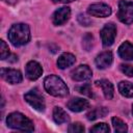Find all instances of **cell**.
I'll use <instances>...</instances> for the list:
<instances>
[{"mask_svg":"<svg viewBox=\"0 0 133 133\" xmlns=\"http://www.w3.org/2000/svg\"><path fill=\"white\" fill-rule=\"evenodd\" d=\"M8 39L15 47L26 45L30 39L29 26L24 23L14 24L8 31Z\"/></svg>","mask_w":133,"mask_h":133,"instance_id":"1","label":"cell"},{"mask_svg":"<svg viewBox=\"0 0 133 133\" xmlns=\"http://www.w3.org/2000/svg\"><path fill=\"white\" fill-rule=\"evenodd\" d=\"M44 87L46 91L54 97H66L69 95V88L66 84L56 75H50L45 78Z\"/></svg>","mask_w":133,"mask_h":133,"instance_id":"2","label":"cell"},{"mask_svg":"<svg viewBox=\"0 0 133 133\" xmlns=\"http://www.w3.org/2000/svg\"><path fill=\"white\" fill-rule=\"evenodd\" d=\"M6 124L9 128L23 132H32L34 130L33 123L21 112H11L6 118Z\"/></svg>","mask_w":133,"mask_h":133,"instance_id":"3","label":"cell"},{"mask_svg":"<svg viewBox=\"0 0 133 133\" xmlns=\"http://www.w3.org/2000/svg\"><path fill=\"white\" fill-rule=\"evenodd\" d=\"M118 20L124 24H132L133 23V2L128 0H121L118 3V11H117Z\"/></svg>","mask_w":133,"mask_h":133,"instance_id":"4","label":"cell"},{"mask_svg":"<svg viewBox=\"0 0 133 133\" xmlns=\"http://www.w3.org/2000/svg\"><path fill=\"white\" fill-rule=\"evenodd\" d=\"M24 99L35 110H37V111L45 110V101H44L43 96L37 90V88H33L30 91H28L27 94H25Z\"/></svg>","mask_w":133,"mask_h":133,"instance_id":"5","label":"cell"},{"mask_svg":"<svg viewBox=\"0 0 133 133\" xmlns=\"http://www.w3.org/2000/svg\"><path fill=\"white\" fill-rule=\"evenodd\" d=\"M102 44L104 47H109L114 43L116 36V26L113 23H107L100 31Z\"/></svg>","mask_w":133,"mask_h":133,"instance_id":"6","label":"cell"},{"mask_svg":"<svg viewBox=\"0 0 133 133\" xmlns=\"http://www.w3.org/2000/svg\"><path fill=\"white\" fill-rule=\"evenodd\" d=\"M88 15L98 18H106L111 15V7L105 3H95L88 6Z\"/></svg>","mask_w":133,"mask_h":133,"instance_id":"7","label":"cell"},{"mask_svg":"<svg viewBox=\"0 0 133 133\" xmlns=\"http://www.w3.org/2000/svg\"><path fill=\"white\" fill-rule=\"evenodd\" d=\"M72 79L75 81H86L89 80L92 76V72L90 70V68L86 64H80L79 66H77L72 73Z\"/></svg>","mask_w":133,"mask_h":133,"instance_id":"8","label":"cell"},{"mask_svg":"<svg viewBox=\"0 0 133 133\" xmlns=\"http://www.w3.org/2000/svg\"><path fill=\"white\" fill-rule=\"evenodd\" d=\"M43 74L42 65L34 60H30L27 62L25 68V75L29 80H36L38 79Z\"/></svg>","mask_w":133,"mask_h":133,"instance_id":"9","label":"cell"},{"mask_svg":"<svg viewBox=\"0 0 133 133\" xmlns=\"http://www.w3.org/2000/svg\"><path fill=\"white\" fill-rule=\"evenodd\" d=\"M71 17V9L68 6H62L56 9L52 16V22L56 26L63 25Z\"/></svg>","mask_w":133,"mask_h":133,"instance_id":"10","label":"cell"},{"mask_svg":"<svg viewBox=\"0 0 133 133\" xmlns=\"http://www.w3.org/2000/svg\"><path fill=\"white\" fill-rule=\"evenodd\" d=\"M1 77L10 84H18L23 80L21 72L15 69H1Z\"/></svg>","mask_w":133,"mask_h":133,"instance_id":"11","label":"cell"},{"mask_svg":"<svg viewBox=\"0 0 133 133\" xmlns=\"http://www.w3.org/2000/svg\"><path fill=\"white\" fill-rule=\"evenodd\" d=\"M66 106L73 112H80L89 107V102L82 98H73L68 102Z\"/></svg>","mask_w":133,"mask_h":133,"instance_id":"12","label":"cell"},{"mask_svg":"<svg viewBox=\"0 0 133 133\" xmlns=\"http://www.w3.org/2000/svg\"><path fill=\"white\" fill-rule=\"evenodd\" d=\"M112 60H113V56H112V53L110 51H105V52H102L100 53L97 57H96V65L98 69H106L108 68L111 63H112Z\"/></svg>","mask_w":133,"mask_h":133,"instance_id":"13","label":"cell"},{"mask_svg":"<svg viewBox=\"0 0 133 133\" xmlns=\"http://www.w3.org/2000/svg\"><path fill=\"white\" fill-rule=\"evenodd\" d=\"M118 55L122 59L133 60V45L130 42H124L118 47Z\"/></svg>","mask_w":133,"mask_h":133,"instance_id":"14","label":"cell"},{"mask_svg":"<svg viewBox=\"0 0 133 133\" xmlns=\"http://www.w3.org/2000/svg\"><path fill=\"white\" fill-rule=\"evenodd\" d=\"M76 61V57L72 53H62L57 59V66L61 70L73 65Z\"/></svg>","mask_w":133,"mask_h":133,"instance_id":"15","label":"cell"},{"mask_svg":"<svg viewBox=\"0 0 133 133\" xmlns=\"http://www.w3.org/2000/svg\"><path fill=\"white\" fill-rule=\"evenodd\" d=\"M96 84L98 86H100L103 90V94L105 96V98L107 100H111L113 98V85L110 81L106 80V79H102V80H99V81H96Z\"/></svg>","mask_w":133,"mask_h":133,"instance_id":"16","label":"cell"},{"mask_svg":"<svg viewBox=\"0 0 133 133\" xmlns=\"http://www.w3.org/2000/svg\"><path fill=\"white\" fill-rule=\"evenodd\" d=\"M53 119L57 125L65 124L70 121L69 114L60 107H54L53 109Z\"/></svg>","mask_w":133,"mask_h":133,"instance_id":"17","label":"cell"},{"mask_svg":"<svg viewBox=\"0 0 133 133\" xmlns=\"http://www.w3.org/2000/svg\"><path fill=\"white\" fill-rule=\"evenodd\" d=\"M118 90L122 96L126 98H133V84L129 81H121L118 83Z\"/></svg>","mask_w":133,"mask_h":133,"instance_id":"18","label":"cell"},{"mask_svg":"<svg viewBox=\"0 0 133 133\" xmlns=\"http://www.w3.org/2000/svg\"><path fill=\"white\" fill-rule=\"evenodd\" d=\"M107 113H108V110H107L105 107H100V108L90 110V111L86 114V117H87V119H89V121H94V119L98 118L99 116H100V117L105 116Z\"/></svg>","mask_w":133,"mask_h":133,"instance_id":"19","label":"cell"},{"mask_svg":"<svg viewBox=\"0 0 133 133\" xmlns=\"http://www.w3.org/2000/svg\"><path fill=\"white\" fill-rule=\"evenodd\" d=\"M111 122H112V126H113L115 132H117V133H125V132H127V130H128L127 125L121 118L114 116V117H112Z\"/></svg>","mask_w":133,"mask_h":133,"instance_id":"20","label":"cell"},{"mask_svg":"<svg viewBox=\"0 0 133 133\" xmlns=\"http://www.w3.org/2000/svg\"><path fill=\"white\" fill-rule=\"evenodd\" d=\"M89 131L92 133H108L110 129L108 125H106L105 123H99V124H96L94 127H91Z\"/></svg>","mask_w":133,"mask_h":133,"instance_id":"21","label":"cell"},{"mask_svg":"<svg viewBox=\"0 0 133 133\" xmlns=\"http://www.w3.org/2000/svg\"><path fill=\"white\" fill-rule=\"evenodd\" d=\"M68 131L70 133H81V132H84V127L81 123L76 122V123H73L69 126Z\"/></svg>","mask_w":133,"mask_h":133,"instance_id":"22","label":"cell"},{"mask_svg":"<svg viewBox=\"0 0 133 133\" xmlns=\"http://www.w3.org/2000/svg\"><path fill=\"white\" fill-rule=\"evenodd\" d=\"M0 45H1V47H0V56H1V59L4 60L9 56V48L5 44L4 41H0Z\"/></svg>","mask_w":133,"mask_h":133,"instance_id":"23","label":"cell"},{"mask_svg":"<svg viewBox=\"0 0 133 133\" xmlns=\"http://www.w3.org/2000/svg\"><path fill=\"white\" fill-rule=\"evenodd\" d=\"M77 89L79 90V92H81L84 96H87L89 98L92 97V91H91V87L89 84H83V85L77 87Z\"/></svg>","mask_w":133,"mask_h":133,"instance_id":"24","label":"cell"},{"mask_svg":"<svg viewBox=\"0 0 133 133\" xmlns=\"http://www.w3.org/2000/svg\"><path fill=\"white\" fill-rule=\"evenodd\" d=\"M83 47L86 51H89L91 46H92V35L90 34H86L84 37H83Z\"/></svg>","mask_w":133,"mask_h":133,"instance_id":"25","label":"cell"},{"mask_svg":"<svg viewBox=\"0 0 133 133\" xmlns=\"http://www.w3.org/2000/svg\"><path fill=\"white\" fill-rule=\"evenodd\" d=\"M121 71L128 77H133V66L129 64H121Z\"/></svg>","mask_w":133,"mask_h":133,"instance_id":"26","label":"cell"},{"mask_svg":"<svg viewBox=\"0 0 133 133\" xmlns=\"http://www.w3.org/2000/svg\"><path fill=\"white\" fill-rule=\"evenodd\" d=\"M78 21H79V23H80L81 25H83V26H89V25L91 24V21L88 19V17H86V16L83 15V14H79V15H78Z\"/></svg>","mask_w":133,"mask_h":133,"instance_id":"27","label":"cell"},{"mask_svg":"<svg viewBox=\"0 0 133 133\" xmlns=\"http://www.w3.org/2000/svg\"><path fill=\"white\" fill-rule=\"evenodd\" d=\"M55 2H61V3H70V2H73V1H76V0H54Z\"/></svg>","mask_w":133,"mask_h":133,"instance_id":"28","label":"cell"},{"mask_svg":"<svg viewBox=\"0 0 133 133\" xmlns=\"http://www.w3.org/2000/svg\"><path fill=\"white\" fill-rule=\"evenodd\" d=\"M6 2H10V3H14V2H16V1H18V0H5Z\"/></svg>","mask_w":133,"mask_h":133,"instance_id":"29","label":"cell"},{"mask_svg":"<svg viewBox=\"0 0 133 133\" xmlns=\"http://www.w3.org/2000/svg\"><path fill=\"white\" fill-rule=\"evenodd\" d=\"M132 113H133V105H132Z\"/></svg>","mask_w":133,"mask_h":133,"instance_id":"30","label":"cell"}]
</instances>
